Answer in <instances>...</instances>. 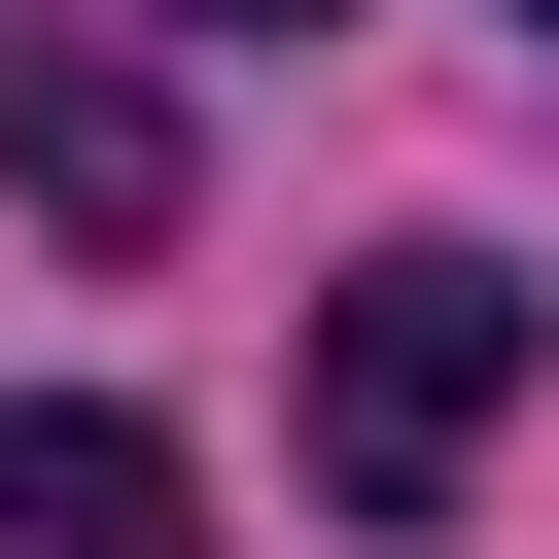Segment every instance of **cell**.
Masks as SVG:
<instances>
[{
    "label": "cell",
    "mask_w": 559,
    "mask_h": 559,
    "mask_svg": "<svg viewBox=\"0 0 559 559\" xmlns=\"http://www.w3.org/2000/svg\"><path fill=\"white\" fill-rule=\"evenodd\" d=\"M489 419H524V280H489V245H384V280L314 314V489L419 524V489H489Z\"/></svg>",
    "instance_id": "cell-1"
},
{
    "label": "cell",
    "mask_w": 559,
    "mask_h": 559,
    "mask_svg": "<svg viewBox=\"0 0 559 559\" xmlns=\"http://www.w3.org/2000/svg\"><path fill=\"white\" fill-rule=\"evenodd\" d=\"M0 175H35L70 245H175V70H140V35H0Z\"/></svg>",
    "instance_id": "cell-2"
},
{
    "label": "cell",
    "mask_w": 559,
    "mask_h": 559,
    "mask_svg": "<svg viewBox=\"0 0 559 559\" xmlns=\"http://www.w3.org/2000/svg\"><path fill=\"white\" fill-rule=\"evenodd\" d=\"M0 559H210L175 419H0Z\"/></svg>",
    "instance_id": "cell-3"
},
{
    "label": "cell",
    "mask_w": 559,
    "mask_h": 559,
    "mask_svg": "<svg viewBox=\"0 0 559 559\" xmlns=\"http://www.w3.org/2000/svg\"><path fill=\"white\" fill-rule=\"evenodd\" d=\"M175 35H314V0H175Z\"/></svg>",
    "instance_id": "cell-4"
},
{
    "label": "cell",
    "mask_w": 559,
    "mask_h": 559,
    "mask_svg": "<svg viewBox=\"0 0 559 559\" xmlns=\"http://www.w3.org/2000/svg\"><path fill=\"white\" fill-rule=\"evenodd\" d=\"M524 35H559V0H524Z\"/></svg>",
    "instance_id": "cell-5"
}]
</instances>
